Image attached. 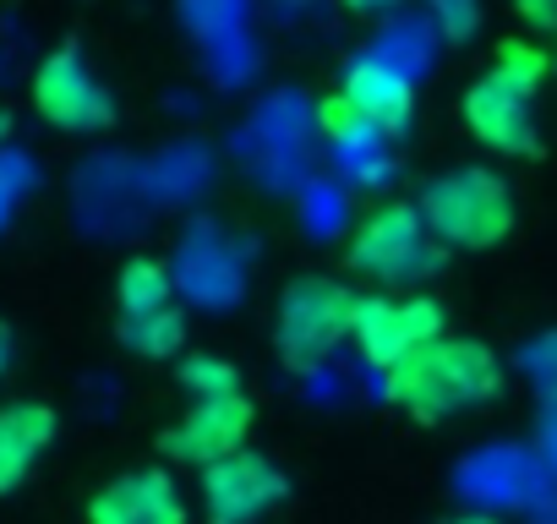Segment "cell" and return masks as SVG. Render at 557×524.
Here are the masks:
<instances>
[{"mask_svg":"<svg viewBox=\"0 0 557 524\" xmlns=\"http://www.w3.org/2000/svg\"><path fill=\"white\" fill-rule=\"evenodd\" d=\"M410 121H416V83L383 55H356L339 72L334 99L323 104V126H367L383 142L405 137Z\"/></svg>","mask_w":557,"mask_h":524,"instance_id":"cell-9","label":"cell"},{"mask_svg":"<svg viewBox=\"0 0 557 524\" xmlns=\"http://www.w3.org/2000/svg\"><path fill=\"white\" fill-rule=\"evenodd\" d=\"M443 524H503V519H492V513H459V519H443Z\"/></svg>","mask_w":557,"mask_h":524,"instance_id":"cell-18","label":"cell"},{"mask_svg":"<svg viewBox=\"0 0 557 524\" xmlns=\"http://www.w3.org/2000/svg\"><path fill=\"white\" fill-rule=\"evenodd\" d=\"M345 7H350L356 17H377V12H394L399 0H345Z\"/></svg>","mask_w":557,"mask_h":524,"instance_id":"cell-16","label":"cell"},{"mask_svg":"<svg viewBox=\"0 0 557 524\" xmlns=\"http://www.w3.org/2000/svg\"><path fill=\"white\" fill-rule=\"evenodd\" d=\"M448 334V317L432 296H356V317H350V345L361 350V361L372 372H399L416 350H426L432 339Z\"/></svg>","mask_w":557,"mask_h":524,"instance_id":"cell-7","label":"cell"},{"mask_svg":"<svg viewBox=\"0 0 557 524\" xmlns=\"http://www.w3.org/2000/svg\"><path fill=\"white\" fill-rule=\"evenodd\" d=\"M34 110H39V121H50L66 137H99L115 126V93L104 88V77L88 66V55L77 45H61L39 61Z\"/></svg>","mask_w":557,"mask_h":524,"instance_id":"cell-8","label":"cell"},{"mask_svg":"<svg viewBox=\"0 0 557 524\" xmlns=\"http://www.w3.org/2000/svg\"><path fill=\"white\" fill-rule=\"evenodd\" d=\"M12 355H17V339H12V328H7V323H0V372L12 366Z\"/></svg>","mask_w":557,"mask_h":524,"instance_id":"cell-17","label":"cell"},{"mask_svg":"<svg viewBox=\"0 0 557 524\" xmlns=\"http://www.w3.org/2000/svg\"><path fill=\"white\" fill-rule=\"evenodd\" d=\"M175 377H181V388H186L191 399L246 394V388H240V366H235V361H224V355H208V350H197V355H181Z\"/></svg>","mask_w":557,"mask_h":524,"instance_id":"cell-14","label":"cell"},{"mask_svg":"<svg viewBox=\"0 0 557 524\" xmlns=\"http://www.w3.org/2000/svg\"><path fill=\"white\" fill-rule=\"evenodd\" d=\"M383 383H388V404H399L421 426H437V421L497 404L503 399V361L481 339L443 334L426 350H416L399 372H388Z\"/></svg>","mask_w":557,"mask_h":524,"instance_id":"cell-2","label":"cell"},{"mask_svg":"<svg viewBox=\"0 0 557 524\" xmlns=\"http://www.w3.org/2000/svg\"><path fill=\"white\" fill-rule=\"evenodd\" d=\"M416 208L443 251H492L519 224V197L492 164H454L416 191Z\"/></svg>","mask_w":557,"mask_h":524,"instance_id":"cell-3","label":"cell"},{"mask_svg":"<svg viewBox=\"0 0 557 524\" xmlns=\"http://www.w3.org/2000/svg\"><path fill=\"white\" fill-rule=\"evenodd\" d=\"M350 317H356V290H345V279H329V274L290 279L278 290V307H273L278 361L296 366V372L323 366L350 339Z\"/></svg>","mask_w":557,"mask_h":524,"instance_id":"cell-5","label":"cell"},{"mask_svg":"<svg viewBox=\"0 0 557 524\" xmlns=\"http://www.w3.org/2000/svg\"><path fill=\"white\" fill-rule=\"evenodd\" d=\"M197 491H202L208 524H257L262 513H273L278 502L290 497V475L278 470L268 453L240 448V453L208 464L197 475Z\"/></svg>","mask_w":557,"mask_h":524,"instance_id":"cell-10","label":"cell"},{"mask_svg":"<svg viewBox=\"0 0 557 524\" xmlns=\"http://www.w3.org/2000/svg\"><path fill=\"white\" fill-rule=\"evenodd\" d=\"M115 339L143 361H170L186 345V312L159 257H132L115 274Z\"/></svg>","mask_w":557,"mask_h":524,"instance_id":"cell-6","label":"cell"},{"mask_svg":"<svg viewBox=\"0 0 557 524\" xmlns=\"http://www.w3.org/2000/svg\"><path fill=\"white\" fill-rule=\"evenodd\" d=\"M88 524H186V497L170 470H126L88 497Z\"/></svg>","mask_w":557,"mask_h":524,"instance_id":"cell-12","label":"cell"},{"mask_svg":"<svg viewBox=\"0 0 557 524\" xmlns=\"http://www.w3.org/2000/svg\"><path fill=\"white\" fill-rule=\"evenodd\" d=\"M251 426H257V404H251L246 394L191 399V404H186V415H181L175 426H164L159 453H164L170 464H191V470L202 475L208 464H219V459L240 453V448H246V437H251Z\"/></svg>","mask_w":557,"mask_h":524,"instance_id":"cell-11","label":"cell"},{"mask_svg":"<svg viewBox=\"0 0 557 524\" xmlns=\"http://www.w3.org/2000/svg\"><path fill=\"white\" fill-rule=\"evenodd\" d=\"M519 17H524L535 34L557 39V0H519Z\"/></svg>","mask_w":557,"mask_h":524,"instance_id":"cell-15","label":"cell"},{"mask_svg":"<svg viewBox=\"0 0 557 524\" xmlns=\"http://www.w3.org/2000/svg\"><path fill=\"white\" fill-rule=\"evenodd\" d=\"M443 262H448V251L432 240L416 197L410 202L405 197L399 202H377L356 224V235L345 246V269L361 274V279H377L388 290H405V285H421V279L443 274Z\"/></svg>","mask_w":557,"mask_h":524,"instance_id":"cell-4","label":"cell"},{"mask_svg":"<svg viewBox=\"0 0 557 524\" xmlns=\"http://www.w3.org/2000/svg\"><path fill=\"white\" fill-rule=\"evenodd\" d=\"M55 437H61L55 404H39V399L0 404V497H12L34 475V464L55 448Z\"/></svg>","mask_w":557,"mask_h":524,"instance_id":"cell-13","label":"cell"},{"mask_svg":"<svg viewBox=\"0 0 557 524\" xmlns=\"http://www.w3.org/2000/svg\"><path fill=\"white\" fill-rule=\"evenodd\" d=\"M552 72V50L535 39H503L486 72L459 93L465 132L503 153V159H535L541 153V83Z\"/></svg>","mask_w":557,"mask_h":524,"instance_id":"cell-1","label":"cell"}]
</instances>
